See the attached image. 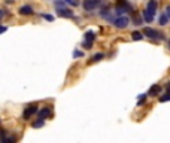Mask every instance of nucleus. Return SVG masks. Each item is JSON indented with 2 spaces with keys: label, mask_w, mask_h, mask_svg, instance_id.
I'll return each instance as SVG.
<instances>
[{
  "label": "nucleus",
  "mask_w": 170,
  "mask_h": 143,
  "mask_svg": "<svg viewBox=\"0 0 170 143\" xmlns=\"http://www.w3.org/2000/svg\"><path fill=\"white\" fill-rule=\"evenodd\" d=\"M133 11V5L128 2V0H118L115 5V14L118 16H121L126 12H131Z\"/></svg>",
  "instance_id": "f03ea898"
},
{
  "label": "nucleus",
  "mask_w": 170,
  "mask_h": 143,
  "mask_svg": "<svg viewBox=\"0 0 170 143\" xmlns=\"http://www.w3.org/2000/svg\"><path fill=\"white\" fill-rule=\"evenodd\" d=\"M82 46H84V48H87V49H91V48H93V42H85V40H84Z\"/></svg>",
  "instance_id": "5701e85b"
},
{
  "label": "nucleus",
  "mask_w": 170,
  "mask_h": 143,
  "mask_svg": "<svg viewBox=\"0 0 170 143\" xmlns=\"http://www.w3.org/2000/svg\"><path fill=\"white\" fill-rule=\"evenodd\" d=\"M157 9H158V2L157 0H149L146 5V9L143 11V19L146 22H152L154 16L157 14Z\"/></svg>",
  "instance_id": "f257e3e1"
},
{
  "label": "nucleus",
  "mask_w": 170,
  "mask_h": 143,
  "mask_svg": "<svg viewBox=\"0 0 170 143\" xmlns=\"http://www.w3.org/2000/svg\"><path fill=\"white\" fill-rule=\"evenodd\" d=\"M55 8L57 9H63V8H66V3H64V0H55Z\"/></svg>",
  "instance_id": "f3484780"
},
{
  "label": "nucleus",
  "mask_w": 170,
  "mask_h": 143,
  "mask_svg": "<svg viewBox=\"0 0 170 143\" xmlns=\"http://www.w3.org/2000/svg\"><path fill=\"white\" fill-rule=\"evenodd\" d=\"M158 21H160V26H167V22H169V16H167L166 14H161V15H160V18H158Z\"/></svg>",
  "instance_id": "f8f14e48"
},
{
  "label": "nucleus",
  "mask_w": 170,
  "mask_h": 143,
  "mask_svg": "<svg viewBox=\"0 0 170 143\" xmlns=\"http://www.w3.org/2000/svg\"><path fill=\"white\" fill-rule=\"evenodd\" d=\"M0 143H16V139L12 136H3L0 137Z\"/></svg>",
  "instance_id": "9b49d317"
},
{
  "label": "nucleus",
  "mask_w": 170,
  "mask_h": 143,
  "mask_svg": "<svg viewBox=\"0 0 170 143\" xmlns=\"http://www.w3.org/2000/svg\"><path fill=\"white\" fill-rule=\"evenodd\" d=\"M160 92H161V87H160L158 84H155V85H152V87L149 88L148 95H151V97H155V95H158Z\"/></svg>",
  "instance_id": "1a4fd4ad"
},
{
  "label": "nucleus",
  "mask_w": 170,
  "mask_h": 143,
  "mask_svg": "<svg viewBox=\"0 0 170 143\" xmlns=\"http://www.w3.org/2000/svg\"><path fill=\"white\" fill-rule=\"evenodd\" d=\"M8 29L5 27V26H0V33H3V31H6Z\"/></svg>",
  "instance_id": "393cba45"
},
{
  "label": "nucleus",
  "mask_w": 170,
  "mask_h": 143,
  "mask_svg": "<svg viewBox=\"0 0 170 143\" xmlns=\"http://www.w3.org/2000/svg\"><path fill=\"white\" fill-rule=\"evenodd\" d=\"M5 16V11H2V9H0V19H2Z\"/></svg>",
  "instance_id": "a878e982"
},
{
  "label": "nucleus",
  "mask_w": 170,
  "mask_h": 143,
  "mask_svg": "<svg viewBox=\"0 0 170 143\" xmlns=\"http://www.w3.org/2000/svg\"><path fill=\"white\" fill-rule=\"evenodd\" d=\"M113 24H115L116 29H127L128 24H130V18L121 15V16H118L116 19H113Z\"/></svg>",
  "instance_id": "20e7f679"
},
{
  "label": "nucleus",
  "mask_w": 170,
  "mask_h": 143,
  "mask_svg": "<svg viewBox=\"0 0 170 143\" xmlns=\"http://www.w3.org/2000/svg\"><path fill=\"white\" fill-rule=\"evenodd\" d=\"M131 37H133V40H142V39H143V34H142L140 31H133V33H131Z\"/></svg>",
  "instance_id": "2eb2a0df"
},
{
  "label": "nucleus",
  "mask_w": 170,
  "mask_h": 143,
  "mask_svg": "<svg viewBox=\"0 0 170 143\" xmlns=\"http://www.w3.org/2000/svg\"><path fill=\"white\" fill-rule=\"evenodd\" d=\"M3 136H6V130H5V128H3V130L0 128V137H3Z\"/></svg>",
  "instance_id": "b1692460"
},
{
  "label": "nucleus",
  "mask_w": 170,
  "mask_h": 143,
  "mask_svg": "<svg viewBox=\"0 0 170 143\" xmlns=\"http://www.w3.org/2000/svg\"><path fill=\"white\" fill-rule=\"evenodd\" d=\"M73 57L75 58H81V57H84V52L82 51H73Z\"/></svg>",
  "instance_id": "412c9836"
},
{
  "label": "nucleus",
  "mask_w": 170,
  "mask_h": 143,
  "mask_svg": "<svg viewBox=\"0 0 170 143\" xmlns=\"http://www.w3.org/2000/svg\"><path fill=\"white\" fill-rule=\"evenodd\" d=\"M84 37H85V42H93L95 39V34H94V31H87L84 34Z\"/></svg>",
  "instance_id": "ddd939ff"
},
{
  "label": "nucleus",
  "mask_w": 170,
  "mask_h": 143,
  "mask_svg": "<svg viewBox=\"0 0 170 143\" xmlns=\"http://www.w3.org/2000/svg\"><path fill=\"white\" fill-rule=\"evenodd\" d=\"M37 110H39V107L36 106V104H32V106H29V107H26V110H24V113H22V119H30L33 115H36L37 113Z\"/></svg>",
  "instance_id": "423d86ee"
},
{
  "label": "nucleus",
  "mask_w": 170,
  "mask_h": 143,
  "mask_svg": "<svg viewBox=\"0 0 170 143\" xmlns=\"http://www.w3.org/2000/svg\"><path fill=\"white\" fill-rule=\"evenodd\" d=\"M57 15L61 16V18H73V12H72L70 9H66V8L57 9Z\"/></svg>",
  "instance_id": "0eeeda50"
},
{
  "label": "nucleus",
  "mask_w": 170,
  "mask_h": 143,
  "mask_svg": "<svg viewBox=\"0 0 170 143\" xmlns=\"http://www.w3.org/2000/svg\"><path fill=\"white\" fill-rule=\"evenodd\" d=\"M103 57H105V55H103L102 52L95 54V55H93V58H91V63H97V61H100V60H102Z\"/></svg>",
  "instance_id": "dca6fc26"
},
{
  "label": "nucleus",
  "mask_w": 170,
  "mask_h": 143,
  "mask_svg": "<svg viewBox=\"0 0 170 143\" xmlns=\"http://www.w3.org/2000/svg\"><path fill=\"white\" fill-rule=\"evenodd\" d=\"M145 100H146V94H142V95H140V99H139V102H137V104L142 106V104L145 103Z\"/></svg>",
  "instance_id": "6ab92c4d"
},
{
  "label": "nucleus",
  "mask_w": 170,
  "mask_h": 143,
  "mask_svg": "<svg viewBox=\"0 0 170 143\" xmlns=\"http://www.w3.org/2000/svg\"><path fill=\"white\" fill-rule=\"evenodd\" d=\"M42 16H43V18H45L46 21H49V22H51V21H54V16H52V15H48V14H42Z\"/></svg>",
  "instance_id": "4be33fe9"
},
{
  "label": "nucleus",
  "mask_w": 170,
  "mask_h": 143,
  "mask_svg": "<svg viewBox=\"0 0 170 143\" xmlns=\"http://www.w3.org/2000/svg\"><path fill=\"white\" fill-rule=\"evenodd\" d=\"M170 100V94H169V91H166L164 94H163V97H160V102L161 103H166V102H169Z\"/></svg>",
  "instance_id": "a211bd4d"
},
{
  "label": "nucleus",
  "mask_w": 170,
  "mask_h": 143,
  "mask_svg": "<svg viewBox=\"0 0 170 143\" xmlns=\"http://www.w3.org/2000/svg\"><path fill=\"white\" fill-rule=\"evenodd\" d=\"M142 34H145V36L149 37V39H161V40L166 39L164 34H163L161 31H158V30H155V29H151V27H146V29L143 30Z\"/></svg>",
  "instance_id": "7ed1b4c3"
},
{
  "label": "nucleus",
  "mask_w": 170,
  "mask_h": 143,
  "mask_svg": "<svg viewBox=\"0 0 170 143\" xmlns=\"http://www.w3.org/2000/svg\"><path fill=\"white\" fill-rule=\"evenodd\" d=\"M100 3H102V0H84L82 6H84V9H85L87 12H90V11L97 9V8L100 6Z\"/></svg>",
  "instance_id": "39448f33"
},
{
  "label": "nucleus",
  "mask_w": 170,
  "mask_h": 143,
  "mask_svg": "<svg viewBox=\"0 0 170 143\" xmlns=\"http://www.w3.org/2000/svg\"><path fill=\"white\" fill-rule=\"evenodd\" d=\"M14 2V0H6V3H12Z\"/></svg>",
  "instance_id": "bb28decb"
},
{
  "label": "nucleus",
  "mask_w": 170,
  "mask_h": 143,
  "mask_svg": "<svg viewBox=\"0 0 170 143\" xmlns=\"http://www.w3.org/2000/svg\"><path fill=\"white\" fill-rule=\"evenodd\" d=\"M64 3H69V5H72V6H78V5H79L78 0H64Z\"/></svg>",
  "instance_id": "aec40b11"
},
{
  "label": "nucleus",
  "mask_w": 170,
  "mask_h": 143,
  "mask_svg": "<svg viewBox=\"0 0 170 143\" xmlns=\"http://www.w3.org/2000/svg\"><path fill=\"white\" fill-rule=\"evenodd\" d=\"M43 125H45V121H43V119H37V121H34V122L32 124L33 128H40V127H43Z\"/></svg>",
  "instance_id": "4468645a"
},
{
  "label": "nucleus",
  "mask_w": 170,
  "mask_h": 143,
  "mask_svg": "<svg viewBox=\"0 0 170 143\" xmlns=\"http://www.w3.org/2000/svg\"><path fill=\"white\" fill-rule=\"evenodd\" d=\"M37 115H39V119H45L48 118V116H51V109L49 107H42L40 110H37Z\"/></svg>",
  "instance_id": "6e6552de"
},
{
  "label": "nucleus",
  "mask_w": 170,
  "mask_h": 143,
  "mask_svg": "<svg viewBox=\"0 0 170 143\" xmlns=\"http://www.w3.org/2000/svg\"><path fill=\"white\" fill-rule=\"evenodd\" d=\"M19 14L21 15H33V8L32 6H21L19 8Z\"/></svg>",
  "instance_id": "9d476101"
}]
</instances>
